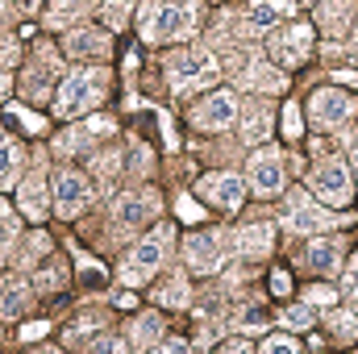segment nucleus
Segmentation results:
<instances>
[{"label": "nucleus", "instance_id": "0eeeda50", "mask_svg": "<svg viewBox=\"0 0 358 354\" xmlns=\"http://www.w3.org/2000/svg\"><path fill=\"white\" fill-rule=\"evenodd\" d=\"M308 108H313V125H321V129H342L355 117V100L338 88H321Z\"/></svg>", "mask_w": 358, "mask_h": 354}, {"label": "nucleus", "instance_id": "8fccbe9b", "mask_svg": "<svg viewBox=\"0 0 358 354\" xmlns=\"http://www.w3.org/2000/svg\"><path fill=\"white\" fill-rule=\"evenodd\" d=\"M0 17H4V0H0Z\"/></svg>", "mask_w": 358, "mask_h": 354}, {"label": "nucleus", "instance_id": "f704fd0d", "mask_svg": "<svg viewBox=\"0 0 358 354\" xmlns=\"http://www.w3.org/2000/svg\"><path fill=\"white\" fill-rule=\"evenodd\" d=\"M263 351H296V342H292V338H283V334H275V338H267V342H263Z\"/></svg>", "mask_w": 358, "mask_h": 354}, {"label": "nucleus", "instance_id": "37998d69", "mask_svg": "<svg viewBox=\"0 0 358 354\" xmlns=\"http://www.w3.org/2000/svg\"><path fill=\"white\" fill-rule=\"evenodd\" d=\"M263 321H267V317H263V313H259V309H255V313H246V317H242V325H250V330H259V325H263Z\"/></svg>", "mask_w": 358, "mask_h": 354}, {"label": "nucleus", "instance_id": "393cba45", "mask_svg": "<svg viewBox=\"0 0 358 354\" xmlns=\"http://www.w3.org/2000/svg\"><path fill=\"white\" fill-rule=\"evenodd\" d=\"M25 304H29V288H25L21 279H13V283H0V313H4V317H17Z\"/></svg>", "mask_w": 358, "mask_h": 354}, {"label": "nucleus", "instance_id": "f8f14e48", "mask_svg": "<svg viewBox=\"0 0 358 354\" xmlns=\"http://www.w3.org/2000/svg\"><path fill=\"white\" fill-rule=\"evenodd\" d=\"M183 255H187V267L192 271H200V275H213L221 259H225V250H221V234L213 229V234H192L187 238V246H183Z\"/></svg>", "mask_w": 358, "mask_h": 354}, {"label": "nucleus", "instance_id": "423d86ee", "mask_svg": "<svg viewBox=\"0 0 358 354\" xmlns=\"http://www.w3.org/2000/svg\"><path fill=\"white\" fill-rule=\"evenodd\" d=\"M313 192L325 200V204H346L350 200V171H346V163L342 159H325V163H317L313 167Z\"/></svg>", "mask_w": 358, "mask_h": 354}, {"label": "nucleus", "instance_id": "dca6fc26", "mask_svg": "<svg viewBox=\"0 0 358 354\" xmlns=\"http://www.w3.org/2000/svg\"><path fill=\"white\" fill-rule=\"evenodd\" d=\"M108 50H113V42L100 29H71L67 34V55H76V59H100Z\"/></svg>", "mask_w": 358, "mask_h": 354}, {"label": "nucleus", "instance_id": "ea45409f", "mask_svg": "<svg viewBox=\"0 0 358 354\" xmlns=\"http://www.w3.org/2000/svg\"><path fill=\"white\" fill-rule=\"evenodd\" d=\"M134 171H150V150L134 146Z\"/></svg>", "mask_w": 358, "mask_h": 354}, {"label": "nucleus", "instance_id": "6ab92c4d", "mask_svg": "<svg viewBox=\"0 0 358 354\" xmlns=\"http://www.w3.org/2000/svg\"><path fill=\"white\" fill-rule=\"evenodd\" d=\"M21 208H25V217H46V176L42 171H34V176L21 183Z\"/></svg>", "mask_w": 358, "mask_h": 354}, {"label": "nucleus", "instance_id": "412c9836", "mask_svg": "<svg viewBox=\"0 0 358 354\" xmlns=\"http://www.w3.org/2000/svg\"><path fill=\"white\" fill-rule=\"evenodd\" d=\"M308 267H313V271H321V275L338 271V267H342V246H338L334 238L313 242V246H308Z\"/></svg>", "mask_w": 358, "mask_h": 354}, {"label": "nucleus", "instance_id": "473e14b6", "mask_svg": "<svg viewBox=\"0 0 358 354\" xmlns=\"http://www.w3.org/2000/svg\"><path fill=\"white\" fill-rule=\"evenodd\" d=\"M283 129H287V138H300V108L296 104L283 108Z\"/></svg>", "mask_w": 358, "mask_h": 354}, {"label": "nucleus", "instance_id": "1a4fd4ad", "mask_svg": "<svg viewBox=\"0 0 358 354\" xmlns=\"http://www.w3.org/2000/svg\"><path fill=\"white\" fill-rule=\"evenodd\" d=\"M308 50H313V29L308 25H292V29H283V34L271 38V59L279 67H300Z\"/></svg>", "mask_w": 358, "mask_h": 354}, {"label": "nucleus", "instance_id": "c03bdc74", "mask_svg": "<svg viewBox=\"0 0 358 354\" xmlns=\"http://www.w3.org/2000/svg\"><path fill=\"white\" fill-rule=\"evenodd\" d=\"M17 117H21V121H25V125H29V129H42V121H38V117H34V113H25V108H17Z\"/></svg>", "mask_w": 358, "mask_h": 354}, {"label": "nucleus", "instance_id": "9b49d317", "mask_svg": "<svg viewBox=\"0 0 358 354\" xmlns=\"http://www.w3.org/2000/svg\"><path fill=\"white\" fill-rule=\"evenodd\" d=\"M234 121H238V100H234V92H213V96H204L200 108H196V125H200V129H229Z\"/></svg>", "mask_w": 358, "mask_h": 354}, {"label": "nucleus", "instance_id": "c9c22d12", "mask_svg": "<svg viewBox=\"0 0 358 354\" xmlns=\"http://www.w3.org/2000/svg\"><path fill=\"white\" fill-rule=\"evenodd\" d=\"M38 283H42V288H59V283H63V271H59V267H50V271L42 267V275H38Z\"/></svg>", "mask_w": 358, "mask_h": 354}, {"label": "nucleus", "instance_id": "2eb2a0df", "mask_svg": "<svg viewBox=\"0 0 358 354\" xmlns=\"http://www.w3.org/2000/svg\"><path fill=\"white\" fill-rule=\"evenodd\" d=\"M283 84H287V76L279 67H267V63H246L238 71V88L246 92H283Z\"/></svg>", "mask_w": 358, "mask_h": 354}, {"label": "nucleus", "instance_id": "7ed1b4c3", "mask_svg": "<svg viewBox=\"0 0 358 354\" xmlns=\"http://www.w3.org/2000/svg\"><path fill=\"white\" fill-rule=\"evenodd\" d=\"M167 250H171V229L159 225L146 242H138V246L129 250V259L121 267V279H125V283H146L159 267L167 263Z\"/></svg>", "mask_w": 358, "mask_h": 354}, {"label": "nucleus", "instance_id": "a878e982", "mask_svg": "<svg viewBox=\"0 0 358 354\" xmlns=\"http://www.w3.org/2000/svg\"><path fill=\"white\" fill-rule=\"evenodd\" d=\"M155 300L167 304V309H183V304H187V279H183V275H171V279L155 292Z\"/></svg>", "mask_w": 358, "mask_h": 354}, {"label": "nucleus", "instance_id": "4c0bfd02", "mask_svg": "<svg viewBox=\"0 0 358 354\" xmlns=\"http://www.w3.org/2000/svg\"><path fill=\"white\" fill-rule=\"evenodd\" d=\"M88 134H92V138H100V134H113V121H108V117H92V121H88Z\"/></svg>", "mask_w": 358, "mask_h": 354}, {"label": "nucleus", "instance_id": "c85d7f7f", "mask_svg": "<svg viewBox=\"0 0 358 354\" xmlns=\"http://www.w3.org/2000/svg\"><path fill=\"white\" fill-rule=\"evenodd\" d=\"M329 330L350 342V338H355V317H350V313H329Z\"/></svg>", "mask_w": 358, "mask_h": 354}, {"label": "nucleus", "instance_id": "49530a36", "mask_svg": "<svg viewBox=\"0 0 358 354\" xmlns=\"http://www.w3.org/2000/svg\"><path fill=\"white\" fill-rule=\"evenodd\" d=\"M38 4H42V0H17V8H21V13H34Z\"/></svg>", "mask_w": 358, "mask_h": 354}, {"label": "nucleus", "instance_id": "58836bf2", "mask_svg": "<svg viewBox=\"0 0 358 354\" xmlns=\"http://www.w3.org/2000/svg\"><path fill=\"white\" fill-rule=\"evenodd\" d=\"M179 217H183V221H200V208H196L187 196H179Z\"/></svg>", "mask_w": 358, "mask_h": 354}, {"label": "nucleus", "instance_id": "a211bd4d", "mask_svg": "<svg viewBox=\"0 0 358 354\" xmlns=\"http://www.w3.org/2000/svg\"><path fill=\"white\" fill-rule=\"evenodd\" d=\"M350 17H355V0H325V4L317 8V25H321L325 34H346Z\"/></svg>", "mask_w": 358, "mask_h": 354}, {"label": "nucleus", "instance_id": "c756f323", "mask_svg": "<svg viewBox=\"0 0 358 354\" xmlns=\"http://www.w3.org/2000/svg\"><path fill=\"white\" fill-rule=\"evenodd\" d=\"M125 13H129V4H125V0H104V21H108L113 29H121V25H125Z\"/></svg>", "mask_w": 358, "mask_h": 354}, {"label": "nucleus", "instance_id": "aec40b11", "mask_svg": "<svg viewBox=\"0 0 358 354\" xmlns=\"http://www.w3.org/2000/svg\"><path fill=\"white\" fill-rule=\"evenodd\" d=\"M271 242H275V229H271V225H246V229H238V250H242L246 259L267 255Z\"/></svg>", "mask_w": 358, "mask_h": 354}, {"label": "nucleus", "instance_id": "7c9ffc66", "mask_svg": "<svg viewBox=\"0 0 358 354\" xmlns=\"http://www.w3.org/2000/svg\"><path fill=\"white\" fill-rule=\"evenodd\" d=\"M117 167H121V159H117V155H100V159H96V176L104 179V187H113Z\"/></svg>", "mask_w": 358, "mask_h": 354}, {"label": "nucleus", "instance_id": "4be33fe9", "mask_svg": "<svg viewBox=\"0 0 358 354\" xmlns=\"http://www.w3.org/2000/svg\"><path fill=\"white\" fill-rule=\"evenodd\" d=\"M271 134V113L263 108V104H250L246 113H242V142H263Z\"/></svg>", "mask_w": 358, "mask_h": 354}, {"label": "nucleus", "instance_id": "a19ab883", "mask_svg": "<svg viewBox=\"0 0 358 354\" xmlns=\"http://www.w3.org/2000/svg\"><path fill=\"white\" fill-rule=\"evenodd\" d=\"M42 334H46V325H42V321H29V325L21 330V338H25V342H38Z\"/></svg>", "mask_w": 358, "mask_h": 354}, {"label": "nucleus", "instance_id": "bb28decb", "mask_svg": "<svg viewBox=\"0 0 358 354\" xmlns=\"http://www.w3.org/2000/svg\"><path fill=\"white\" fill-rule=\"evenodd\" d=\"M17 242V217L8 213V204L0 200V259L8 255V246Z\"/></svg>", "mask_w": 358, "mask_h": 354}, {"label": "nucleus", "instance_id": "39448f33", "mask_svg": "<svg viewBox=\"0 0 358 354\" xmlns=\"http://www.w3.org/2000/svg\"><path fill=\"white\" fill-rule=\"evenodd\" d=\"M279 225H283L287 234H317V229H329L334 217H329L321 204H313L304 192H292L287 204H283V213H279Z\"/></svg>", "mask_w": 358, "mask_h": 354}, {"label": "nucleus", "instance_id": "9d476101", "mask_svg": "<svg viewBox=\"0 0 358 354\" xmlns=\"http://www.w3.org/2000/svg\"><path fill=\"white\" fill-rule=\"evenodd\" d=\"M155 213H159V196H155V192H125V196L113 204L117 229H138V225H146Z\"/></svg>", "mask_w": 358, "mask_h": 354}, {"label": "nucleus", "instance_id": "f03ea898", "mask_svg": "<svg viewBox=\"0 0 358 354\" xmlns=\"http://www.w3.org/2000/svg\"><path fill=\"white\" fill-rule=\"evenodd\" d=\"M100 96H104V71H96V67H76V71L63 80V88H59L55 113H59V117H80V113H88V108L100 104Z\"/></svg>", "mask_w": 358, "mask_h": 354}, {"label": "nucleus", "instance_id": "79ce46f5", "mask_svg": "<svg viewBox=\"0 0 358 354\" xmlns=\"http://www.w3.org/2000/svg\"><path fill=\"white\" fill-rule=\"evenodd\" d=\"M0 63H17V42L0 38Z\"/></svg>", "mask_w": 358, "mask_h": 354}, {"label": "nucleus", "instance_id": "09e8293b", "mask_svg": "<svg viewBox=\"0 0 358 354\" xmlns=\"http://www.w3.org/2000/svg\"><path fill=\"white\" fill-rule=\"evenodd\" d=\"M355 176H358V155H355Z\"/></svg>", "mask_w": 358, "mask_h": 354}, {"label": "nucleus", "instance_id": "4468645a", "mask_svg": "<svg viewBox=\"0 0 358 354\" xmlns=\"http://www.w3.org/2000/svg\"><path fill=\"white\" fill-rule=\"evenodd\" d=\"M200 192H204L208 200H217L221 208H238V204L246 200V183H242V176H234V171L204 176L200 179Z\"/></svg>", "mask_w": 358, "mask_h": 354}, {"label": "nucleus", "instance_id": "e433bc0d", "mask_svg": "<svg viewBox=\"0 0 358 354\" xmlns=\"http://www.w3.org/2000/svg\"><path fill=\"white\" fill-rule=\"evenodd\" d=\"M271 292H275V296H287V292H292V279H287L283 271H275V275H271Z\"/></svg>", "mask_w": 358, "mask_h": 354}, {"label": "nucleus", "instance_id": "5701e85b", "mask_svg": "<svg viewBox=\"0 0 358 354\" xmlns=\"http://www.w3.org/2000/svg\"><path fill=\"white\" fill-rule=\"evenodd\" d=\"M159 334H163V321H159V313H146V317H138L134 325H129V346H159Z\"/></svg>", "mask_w": 358, "mask_h": 354}, {"label": "nucleus", "instance_id": "72a5a7b5", "mask_svg": "<svg viewBox=\"0 0 358 354\" xmlns=\"http://www.w3.org/2000/svg\"><path fill=\"white\" fill-rule=\"evenodd\" d=\"M308 304H317V309H329L334 304V288H308V296H304Z\"/></svg>", "mask_w": 358, "mask_h": 354}, {"label": "nucleus", "instance_id": "3c124183", "mask_svg": "<svg viewBox=\"0 0 358 354\" xmlns=\"http://www.w3.org/2000/svg\"><path fill=\"white\" fill-rule=\"evenodd\" d=\"M355 46H358V34H355Z\"/></svg>", "mask_w": 358, "mask_h": 354}, {"label": "nucleus", "instance_id": "de8ad7c7", "mask_svg": "<svg viewBox=\"0 0 358 354\" xmlns=\"http://www.w3.org/2000/svg\"><path fill=\"white\" fill-rule=\"evenodd\" d=\"M4 92H8V76H4V71H0V96H4Z\"/></svg>", "mask_w": 358, "mask_h": 354}, {"label": "nucleus", "instance_id": "f3484780", "mask_svg": "<svg viewBox=\"0 0 358 354\" xmlns=\"http://www.w3.org/2000/svg\"><path fill=\"white\" fill-rule=\"evenodd\" d=\"M287 13H292V0H250L246 25H250V29H271V25H279Z\"/></svg>", "mask_w": 358, "mask_h": 354}, {"label": "nucleus", "instance_id": "6e6552de", "mask_svg": "<svg viewBox=\"0 0 358 354\" xmlns=\"http://www.w3.org/2000/svg\"><path fill=\"white\" fill-rule=\"evenodd\" d=\"M92 200V183L80 171H59L55 176V208H59V217H76V213H84Z\"/></svg>", "mask_w": 358, "mask_h": 354}, {"label": "nucleus", "instance_id": "2f4dec72", "mask_svg": "<svg viewBox=\"0 0 358 354\" xmlns=\"http://www.w3.org/2000/svg\"><path fill=\"white\" fill-rule=\"evenodd\" d=\"M342 296L350 300V296H358V255L350 259V267H346V279H342Z\"/></svg>", "mask_w": 358, "mask_h": 354}, {"label": "nucleus", "instance_id": "b1692460", "mask_svg": "<svg viewBox=\"0 0 358 354\" xmlns=\"http://www.w3.org/2000/svg\"><path fill=\"white\" fill-rule=\"evenodd\" d=\"M21 159H25V155H21V146H17L13 138H4V134H0V187H8L13 179L21 176Z\"/></svg>", "mask_w": 358, "mask_h": 354}, {"label": "nucleus", "instance_id": "f257e3e1", "mask_svg": "<svg viewBox=\"0 0 358 354\" xmlns=\"http://www.w3.org/2000/svg\"><path fill=\"white\" fill-rule=\"evenodd\" d=\"M200 21L196 0H146L142 4V38L146 42H171L187 38Z\"/></svg>", "mask_w": 358, "mask_h": 354}, {"label": "nucleus", "instance_id": "ddd939ff", "mask_svg": "<svg viewBox=\"0 0 358 354\" xmlns=\"http://www.w3.org/2000/svg\"><path fill=\"white\" fill-rule=\"evenodd\" d=\"M246 167H250V183H255V192L275 196V192L283 187V159H279V150H259Z\"/></svg>", "mask_w": 358, "mask_h": 354}, {"label": "nucleus", "instance_id": "20e7f679", "mask_svg": "<svg viewBox=\"0 0 358 354\" xmlns=\"http://www.w3.org/2000/svg\"><path fill=\"white\" fill-rule=\"evenodd\" d=\"M217 55L213 50H179L167 59V76H171V88L176 92H192L196 84H208L217 80Z\"/></svg>", "mask_w": 358, "mask_h": 354}, {"label": "nucleus", "instance_id": "cd10ccee", "mask_svg": "<svg viewBox=\"0 0 358 354\" xmlns=\"http://www.w3.org/2000/svg\"><path fill=\"white\" fill-rule=\"evenodd\" d=\"M279 321L292 325V330H308V325H313V304H292V309H283Z\"/></svg>", "mask_w": 358, "mask_h": 354}, {"label": "nucleus", "instance_id": "a18cd8bd", "mask_svg": "<svg viewBox=\"0 0 358 354\" xmlns=\"http://www.w3.org/2000/svg\"><path fill=\"white\" fill-rule=\"evenodd\" d=\"M338 84H350V88H358V76H355V71H338Z\"/></svg>", "mask_w": 358, "mask_h": 354}]
</instances>
